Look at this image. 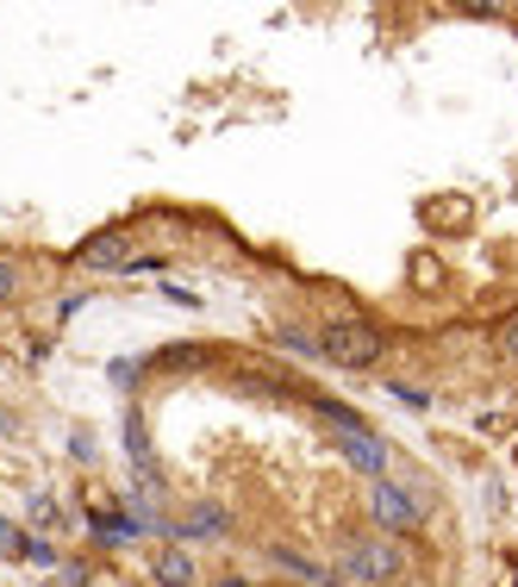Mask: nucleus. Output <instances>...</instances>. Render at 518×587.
<instances>
[{
    "mask_svg": "<svg viewBox=\"0 0 518 587\" xmlns=\"http://www.w3.org/2000/svg\"><path fill=\"white\" fill-rule=\"evenodd\" d=\"M0 425H7V412H0Z\"/></svg>",
    "mask_w": 518,
    "mask_h": 587,
    "instance_id": "nucleus-20",
    "label": "nucleus"
},
{
    "mask_svg": "<svg viewBox=\"0 0 518 587\" xmlns=\"http://www.w3.org/2000/svg\"><path fill=\"white\" fill-rule=\"evenodd\" d=\"M70 263L75 269H125V263H131V231L106 226V231H94V238H81L70 251Z\"/></svg>",
    "mask_w": 518,
    "mask_h": 587,
    "instance_id": "nucleus-4",
    "label": "nucleus"
},
{
    "mask_svg": "<svg viewBox=\"0 0 518 587\" xmlns=\"http://www.w3.org/2000/svg\"><path fill=\"white\" fill-rule=\"evenodd\" d=\"M238 387H244V394L288 400V394H294V375H288V369H238Z\"/></svg>",
    "mask_w": 518,
    "mask_h": 587,
    "instance_id": "nucleus-11",
    "label": "nucleus"
},
{
    "mask_svg": "<svg viewBox=\"0 0 518 587\" xmlns=\"http://www.w3.org/2000/svg\"><path fill=\"white\" fill-rule=\"evenodd\" d=\"M181 537H231V507H213V500H200V507L181 519Z\"/></svg>",
    "mask_w": 518,
    "mask_h": 587,
    "instance_id": "nucleus-9",
    "label": "nucleus"
},
{
    "mask_svg": "<svg viewBox=\"0 0 518 587\" xmlns=\"http://www.w3.org/2000/svg\"><path fill=\"white\" fill-rule=\"evenodd\" d=\"M338 587H406L413 582V550L400 537H356L338 550Z\"/></svg>",
    "mask_w": 518,
    "mask_h": 587,
    "instance_id": "nucleus-1",
    "label": "nucleus"
},
{
    "mask_svg": "<svg viewBox=\"0 0 518 587\" xmlns=\"http://www.w3.org/2000/svg\"><path fill=\"white\" fill-rule=\"evenodd\" d=\"M313 407H319V419H331V425H338V437H344V432H369V425H363L350 407H338V400H313Z\"/></svg>",
    "mask_w": 518,
    "mask_h": 587,
    "instance_id": "nucleus-12",
    "label": "nucleus"
},
{
    "mask_svg": "<svg viewBox=\"0 0 518 587\" xmlns=\"http://www.w3.org/2000/svg\"><path fill=\"white\" fill-rule=\"evenodd\" d=\"M113 387L131 394V387H138V362H113Z\"/></svg>",
    "mask_w": 518,
    "mask_h": 587,
    "instance_id": "nucleus-17",
    "label": "nucleus"
},
{
    "mask_svg": "<svg viewBox=\"0 0 518 587\" xmlns=\"http://www.w3.org/2000/svg\"><path fill=\"white\" fill-rule=\"evenodd\" d=\"M13 294H20V263H13V256L0 251V307H7Z\"/></svg>",
    "mask_w": 518,
    "mask_h": 587,
    "instance_id": "nucleus-14",
    "label": "nucleus"
},
{
    "mask_svg": "<svg viewBox=\"0 0 518 587\" xmlns=\"http://www.w3.org/2000/svg\"><path fill=\"white\" fill-rule=\"evenodd\" d=\"M263 562H269V569H281V575H288V582H300V587H338V575H331L325 562L300 557V550H288V544H263Z\"/></svg>",
    "mask_w": 518,
    "mask_h": 587,
    "instance_id": "nucleus-5",
    "label": "nucleus"
},
{
    "mask_svg": "<svg viewBox=\"0 0 518 587\" xmlns=\"http://www.w3.org/2000/svg\"><path fill=\"white\" fill-rule=\"evenodd\" d=\"M31 544H25V532L13 525V519H0V557H25Z\"/></svg>",
    "mask_w": 518,
    "mask_h": 587,
    "instance_id": "nucleus-13",
    "label": "nucleus"
},
{
    "mask_svg": "<svg viewBox=\"0 0 518 587\" xmlns=\"http://www.w3.org/2000/svg\"><path fill=\"white\" fill-rule=\"evenodd\" d=\"M88 532H94V544L100 550H119V544H131L138 537V525H131V512H88Z\"/></svg>",
    "mask_w": 518,
    "mask_h": 587,
    "instance_id": "nucleus-8",
    "label": "nucleus"
},
{
    "mask_svg": "<svg viewBox=\"0 0 518 587\" xmlns=\"http://www.w3.org/2000/svg\"><path fill=\"white\" fill-rule=\"evenodd\" d=\"M388 350V332L375 319H331L319 326V357L338 362V369H375Z\"/></svg>",
    "mask_w": 518,
    "mask_h": 587,
    "instance_id": "nucleus-2",
    "label": "nucleus"
},
{
    "mask_svg": "<svg viewBox=\"0 0 518 587\" xmlns=\"http://www.w3.org/2000/svg\"><path fill=\"white\" fill-rule=\"evenodd\" d=\"M338 450H344V457L356 462L369 482H381V475H388V444H381L375 432H344V437H338Z\"/></svg>",
    "mask_w": 518,
    "mask_h": 587,
    "instance_id": "nucleus-6",
    "label": "nucleus"
},
{
    "mask_svg": "<svg viewBox=\"0 0 518 587\" xmlns=\"http://www.w3.org/2000/svg\"><path fill=\"white\" fill-rule=\"evenodd\" d=\"M369 512H375V525L388 537H413L419 532V500H413V487L406 482H369Z\"/></svg>",
    "mask_w": 518,
    "mask_h": 587,
    "instance_id": "nucleus-3",
    "label": "nucleus"
},
{
    "mask_svg": "<svg viewBox=\"0 0 518 587\" xmlns=\"http://www.w3.org/2000/svg\"><path fill=\"white\" fill-rule=\"evenodd\" d=\"M213 587H256V582H244V575H219Z\"/></svg>",
    "mask_w": 518,
    "mask_h": 587,
    "instance_id": "nucleus-19",
    "label": "nucleus"
},
{
    "mask_svg": "<svg viewBox=\"0 0 518 587\" xmlns=\"http://www.w3.org/2000/svg\"><path fill=\"white\" fill-rule=\"evenodd\" d=\"M500 350H506V357L518 362V312H513V319H506V326H500Z\"/></svg>",
    "mask_w": 518,
    "mask_h": 587,
    "instance_id": "nucleus-16",
    "label": "nucleus"
},
{
    "mask_svg": "<svg viewBox=\"0 0 518 587\" xmlns=\"http://www.w3.org/2000/svg\"><path fill=\"white\" fill-rule=\"evenodd\" d=\"M63 587H94V575H88V562H63Z\"/></svg>",
    "mask_w": 518,
    "mask_h": 587,
    "instance_id": "nucleus-15",
    "label": "nucleus"
},
{
    "mask_svg": "<svg viewBox=\"0 0 518 587\" xmlns=\"http://www.w3.org/2000/svg\"><path fill=\"white\" fill-rule=\"evenodd\" d=\"M213 362H219L213 344H175V350H156L150 369H163V375H188V369H213Z\"/></svg>",
    "mask_w": 518,
    "mask_h": 587,
    "instance_id": "nucleus-7",
    "label": "nucleus"
},
{
    "mask_svg": "<svg viewBox=\"0 0 518 587\" xmlns=\"http://www.w3.org/2000/svg\"><path fill=\"white\" fill-rule=\"evenodd\" d=\"M31 519H38V525H56V500H50V494H38V500H31Z\"/></svg>",
    "mask_w": 518,
    "mask_h": 587,
    "instance_id": "nucleus-18",
    "label": "nucleus"
},
{
    "mask_svg": "<svg viewBox=\"0 0 518 587\" xmlns=\"http://www.w3.org/2000/svg\"><path fill=\"white\" fill-rule=\"evenodd\" d=\"M156 587H194L200 582V569H194V557L188 550H156Z\"/></svg>",
    "mask_w": 518,
    "mask_h": 587,
    "instance_id": "nucleus-10",
    "label": "nucleus"
}]
</instances>
